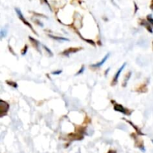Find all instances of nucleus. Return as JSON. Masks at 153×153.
Masks as SVG:
<instances>
[{"label": "nucleus", "instance_id": "obj_10", "mask_svg": "<svg viewBox=\"0 0 153 153\" xmlns=\"http://www.w3.org/2000/svg\"><path fill=\"white\" fill-rule=\"evenodd\" d=\"M108 153H117V152L114 150H109V152Z\"/></svg>", "mask_w": 153, "mask_h": 153}, {"label": "nucleus", "instance_id": "obj_6", "mask_svg": "<svg viewBox=\"0 0 153 153\" xmlns=\"http://www.w3.org/2000/svg\"><path fill=\"white\" fill-rule=\"evenodd\" d=\"M130 75H131V73H128V76H127V78H126V79H125V81H124L123 87H125L126 85V83H127V82H128V79H129V78H130Z\"/></svg>", "mask_w": 153, "mask_h": 153}, {"label": "nucleus", "instance_id": "obj_5", "mask_svg": "<svg viewBox=\"0 0 153 153\" xmlns=\"http://www.w3.org/2000/svg\"><path fill=\"white\" fill-rule=\"evenodd\" d=\"M49 37H52V38L55 39V40H69L67 38H64V37H55V36H52V35H49Z\"/></svg>", "mask_w": 153, "mask_h": 153}, {"label": "nucleus", "instance_id": "obj_7", "mask_svg": "<svg viewBox=\"0 0 153 153\" xmlns=\"http://www.w3.org/2000/svg\"><path fill=\"white\" fill-rule=\"evenodd\" d=\"M147 19L148 20H149V22L153 25V18L152 17V16H151V15H149V16H147Z\"/></svg>", "mask_w": 153, "mask_h": 153}, {"label": "nucleus", "instance_id": "obj_3", "mask_svg": "<svg viewBox=\"0 0 153 153\" xmlns=\"http://www.w3.org/2000/svg\"><path fill=\"white\" fill-rule=\"evenodd\" d=\"M114 109L116 111H120V112H122V113L123 114H127V110L126 108H124L121 105H118V104H116L114 105Z\"/></svg>", "mask_w": 153, "mask_h": 153}, {"label": "nucleus", "instance_id": "obj_4", "mask_svg": "<svg viewBox=\"0 0 153 153\" xmlns=\"http://www.w3.org/2000/svg\"><path fill=\"white\" fill-rule=\"evenodd\" d=\"M109 55H110V54H107V55H106L105 56V58H103V59L102 60V61H100V62L97 63V64H94V65H92V67H101V66L102 65V64H104L106 60H107L108 58Z\"/></svg>", "mask_w": 153, "mask_h": 153}, {"label": "nucleus", "instance_id": "obj_8", "mask_svg": "<svg viewBox=\"0 0 153 153\" xmlns=\"http://www.w3.org/2000/svg\"><path fill=\"white\" fill-rule=\"evenodd\" d=\"M61 70H58V72H52V74H54V75H57V74H60V73H61Z\"/></svg>", "mask_w": 153, "mask_h": 153}, {"label": "nucleus", "instance_id": "obj_9", "mask_svg": "<svg viewBox=\"0 0 153 153\" xmlns=\"http://www.w3.org/2000/svg\"><path fill=\"white\" fill-rule=\"evenodd\" d=\"M85 70V67H82V70H81L80 71H79V72H78V73H77V74H80L81 73H82V72H83V70Z\"/></svg>", "mask_w": 153, "mask_h": 153}, {"label": "nucleus", "instance_id": "obj_11", "mask_svg": "<svg viewBox=\"0 0 153 153\" xmlns=\"http://www.w3.org/2000/svg\"><path fill=\"white\" fill-rule=\"evenodd\" d=\"M150 7H151V9H152V10H153V0L152 1V4H151Z\"/></svg>", "mask_w": 153, "mask_h": 153}, {"label": "nucleus", "instance_id": "obj_1", "mask_svg": "<svg viewBox=\"0 0 153 153\" xmlns=\"http://www.w3.org/2000/svg\"><path fill=\"white\" fill-rule=\"evenodd\" d=\"M15 10H16V13H17V14H18V16H19V19H20L21 20H22V22H23L25 24V25H28V26L29 27V28H31V29L32 30V31H34V32H35V31H34V29H33V28H32V26H31V24H30L29 22H28V21H27V20H25V18L23 17V16H22V13H21L20 10H19V9H18V8H16V9H15Z\"/></svg>", "mask_w": 153, "mask_h": 153}, {"label": "nucleus", "instance_id": "obj_2", "mask_svg": "<svg viewBox=\"0 0 153 153\" xmlns=\"http://www.w3.org/2000/svg\"><path fill=\"white\" fill-rule=\"evenodd\" d=\"M126 64V63H125V64H123V66L120 67V69H119V70H118V71H117V73H116V75H115L114 77L113 82H113V83H112V85H116L117 83L118 79H119L120 75V73H122V70L124 69V67H125Z\"/></svg>", "mask_w": 153, "mask_h": 153}]
</instances>
